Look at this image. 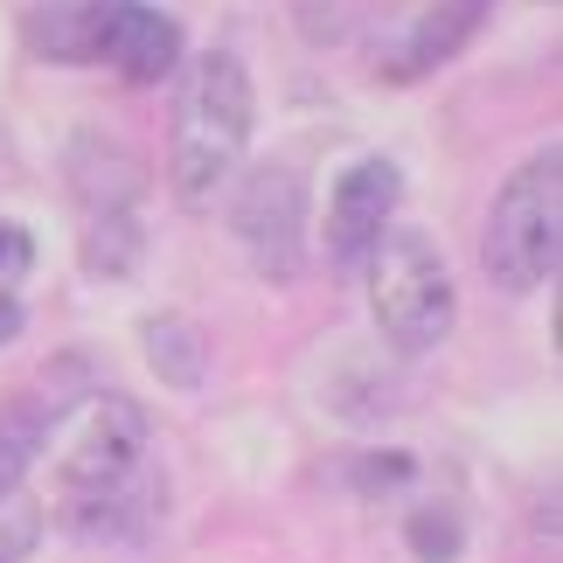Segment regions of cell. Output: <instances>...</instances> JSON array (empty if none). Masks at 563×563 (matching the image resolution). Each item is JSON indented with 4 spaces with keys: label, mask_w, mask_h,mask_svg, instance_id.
I'll return each instance as SVG.
<instances>
[{
    "label": "cell",
    "mask_w": 563,
    "mask_h": 563,
    "mask_svg": "<svg viewBox=\"0 0 563 563\" xmlns=\"http://www.w3.org/2000/svg\"><path fill=\"white\" fill-rule=\"evenodd\" d=\"M257 125V91L236 49H209L188 63L181 98H175V133H167V181L181 209H216V195L236 181L251 154Z\"/></svg>",
    "instance_id": "cell-1"
},
{
    "label": "cell",
    "mask_w": 563,
    "mask_h": 563,
    "mask_svg": "<svg viewBox=\"0 0 563 563\" xmlns=\"http://www.w3.org/2000/svg\"><path fill=\"white\" fill-rule=\"evenodd\" d=\"M563 257V146L550 140L543 154H529L515 175L501 181L487 209V236H481V265L501 292H543L556 278Z\"/></svg>",
    "instance_id": "cell-2"
},
{
    "label": "cell",
    "mask_w": 563,
    "mask_h": 563,
    "mask_svg": "<svg viewBox=\"0 0 563 563\" xmlns=\"http://www.w3.org/2000/svg\"><path fill=\"white\" fill-rule=\"evenodd\" d=\"M362 272H369V313L397 355H431L452 334L460 292H452V272L424 230H383Z\"/></svg>",
    "instance_id": "cell-3"
},
{
    "label": "cell",
    "mask_w": 563,
    "mask_h": 563,
    "mask_svg": "<svg viewBox=\"0 0 563 563\" xmlns=\"http://www.w3.org/2000/svg\"><path fill=\"white\" fill-rule=\"evenodd\" d=\"M49 445H56V487H63V501H98V494H112L125 487L140 473L146 460V410L133 397H119V389H104V397H84L77 404V418L49 431Z\"/></svg>",
    "instance_id": "cell-4"
},
{
    "label": "cell",
    "mask_w": 563,
    "mask_h": 563,
    "mask_svg": "<svg viewBox=\"0 0 563 563\" xmlns=\"http://www.w3.org/2000/svg\"><path fill=\"white\" fill-rule=\"evenodd\" d=\"M230 230L257 278H278V286L299 278V265H307V181H299V167L286 161L251 167L230 195Z\"/></svg>",
    "instance_id": "cell-5"
},
{
    "label": "cell",
    "mask_w": 563,
    "mask_h": 563,
    "mask_svg": "<svg viewBox=\"0 0 563 563\" xmlns=\"http://www.w3.org/2000/svg\"><path fill=\"white\" fill-rule=\"evenodd\" d=\"M404 202V175H397V161H383V154H362L341 167V181L328 188V257L341 272H362L369 265V251L383 244V230H389V216H397Z\"/></svg>",
    "instance_id": "cell-6"
},
{
    "label": "cell",
    "mask_w": 563,
    "mask_h": 563,
    "mask_svg": "<svg viewBox=\"0 0 563 563\" xmlns=\"http://www.w3.org/2000/svg\"><path fill=\"white\" fill-rule=\"evenodd\" d=\"M91 63H112L125 84H161L181 63V21L154 0H91Z\"/></svg>",
    "instance_id": "cell-7"
},
{
    "label": "cell",
    "mask_w": 563,
    "mask_h": 563,
    "mask_svg": "<svg viewBox=\"0 0 563 563\" xmlns=\"http://www.w3.org/2000/svg\"><path fill=\"white\" fill-rule=\"evenodd\" d=\"M494 8V0H439L418 29H410L397 42V56H389V77H424V70H439L445 56H460V42L481 29V14Z\"/></svg>",
    "instance_id": "cell-8"
},
{
    "label": "cell",
    "mask_w": 563,
    "mask_h": 563,
    "mask_svg": "<svg viewBox=\"0 0 563 563\" xmlns=\"http://www.w3.org/2000/svg\"><path fill=\"white\" fill-rule=\"evenodd\" d=\"M56 418H63L56 397H14L8 410H0V494H14L35 473V460L49 452Z\"/></svg>",
    "instance_id": "cell-9"
},
{
    "label": "cell",
    "mask_w": 563,
    "mask_h": 563,
    "mask_svg": "<svg viewBox=\"0 0 563 563\" xmlns=\"http://www.w3.org/2000/svg\"><path fill=\"white\" fill-rule=\"evenodd\" d=\"M140 341H146V362H154L161 383L202 389V376H209V334L195 328L188 313H154V320L140 328Z\"/></svg>",
    "instance_id": "cell-10"
},
{
    "label": "cell",
    "mask_w": 563,
    "mask_h": 563,
    "mask_svg": "<svg viewBox=\"0 0 563 563\" xmlns=\"http://www.w3.org/2000/svg\"><path fill=\"white\" fill-rule=\"evenodd\" d=\"M84 265L98 278H133L140 265V223L125 202H91V223H84Z\"/></svg>",
    "instance_id": "cell-11"
},
{
    "label": "cell",
    "mask_w": 563,
    "mask_h": 563,
    "mask_svg": "<svg viewBox=\"0 0 563 563\" xmlns=\"http://www.w3.org/2000/svg\"><path fill=\"white\" fill-rule=\"evenodd\" d=\"M35 49L56 63H91V0H49L35 14Z\"/></svg>",
    "instance_id": "cell-12"
},
{
    "label": "cell",
    "mask_w": 563,
    "mask_h": 563,
    "mask_svg": "<svg viewBox=\"0 0 563 563\" xmlns=\"http://www.w3.org/2000/svg\"><path fill=\"white\" fill-rule=\"evenodd\" d=\"M42 522H49V515H42V501L35 494H0V563H29L35 556V543H42Z\"/></svg>",
    "instance_id": "cell-13"
},
{
    "label": "cell",
    "mask_w": 563,
    "mask_h": 563,
    "mask_svg": "<svg viewBox=\"0 0 563 563\" xmlns=\"http://www.w3.org/2000/svg\"><path fill=\"white\" fill-rule=\"evenodd\" d=\"M410 550H418L424 563H452V556H460V515L418 508V515H410Z\"/></svg>",
    "instance_id": "cell-14"
},
{
    "label": "cell",
    "mask_w": 563,
    "mask_h": 563,
    "mask_svg": "<svg viewBox=\"0 0 563 563\" xmlns=\"http://www.w3.org/2000/svg\"><path fill=\"white\" fill-rule=\"evenodd\" d=\"M35 272V236L21 223H0V292H14Z\"/></svg>",
    "instance_id": "cell-15"
},
{
    "label": "cell",
    "mask_w": 563,
    "mask_h": 563,
    "mask_svg": "<svg viewBox=\"0 0 563 563\" xmlns=\"http://www.w3.org/2000/svg\"><path fill=\"white\" fill-rule=\"evenodd\" d=\"M21 328H29V313H21V299H14V292H0V349H8V341H14Z\"/></svg>",
    "instance_id": "cell-16"
}]
</instances>
